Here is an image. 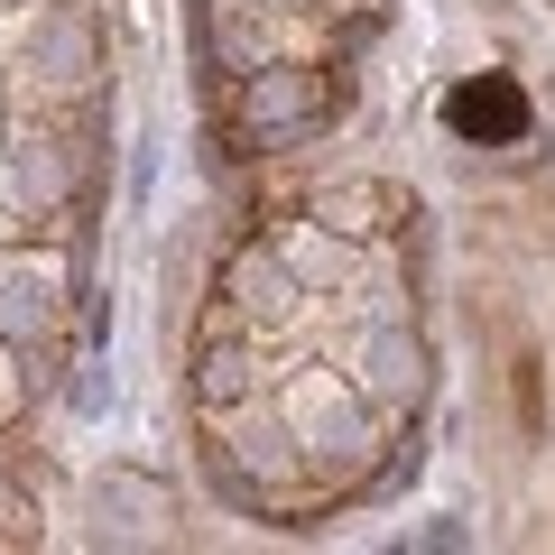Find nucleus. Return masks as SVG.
I'll return each instance as SVG.
<instances>
[{
  "label": "nucleus",
  "instance_id": "1",
  "mask_svg": "<svg viewBox=\"0 0 555 555\" xmlns=\"http://www.w3.org/2000/svg\"><path fill=\"white\" fill-rule=\"evenodd\" d=\"M454 130H518V93H509V83H473V93H454Z\"/></svg>",
  "mask_w": 555,
  "mask_h": 555
}]
</instances>
